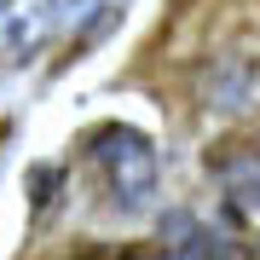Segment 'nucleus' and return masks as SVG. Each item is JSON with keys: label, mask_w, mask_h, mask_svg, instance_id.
Returning a JSON list of instances; mask_svg holds the SVG:
<instances>
[{"label": "nucleus", "mask_w": 260, "mask_h": 260, "mask_svg": "<svg viewBox=\"0 0 260 260\" xmlns=\"http://www.w3.org/2000/svg\"><path fill=\"white\" fill-rule=\"evenodd\" d=\"M87 162L104 179V203L116 214H145L162 191V156L150 145V133H139L133 121H99L87 133Z\"/></svg>", "instance_id": "obj_1"}, {"label": "nucleus", "mask_w": 260, "mask_h": 260, "mask_svg": "<svg viewBox=\"0 0 260 260\" xmlns=\"http://www.w3.org/2000/svg\"><path fill=\"white\" fill-rule=\"evenodd\" d=\"M214 185H220V208L237 232H260V145H237V150H220L208 162Z\"/></svg>", "instance_id": "obj_2"}, {"label": "nucleus", "mask_w": 260, "mask_h": 260, "mask_svg": "<svg viewBox=\"0 0 260 260\" xmlns=\"http://www.w3.org/2000/svg\"><path fill=\"white\" fill-rule=\"evenodd\" d=\"M58 35V0H0V58L29 64Z\"/></svg>", "instance_id": "obj_3"}, {"label": "nucleus", "mask_w": 260, "mask_h": 260, "mask_svg": "<svg viewBox=\"0 0 260 260\" xmlns=\"http://www.w3.org/2000/svg\"><path fill=\"white\" fill-rule=\"evenodd\" d=\"M162 254L156 260H254L249 243H243L237 232H225V225H203L191 220V214H168L162 225Z\"/></svg>", "instance_id": "obj_4"}, {"label": "nucleus", "mask_w": 260, "mask_h": 260, "mask_svg": "<svg viewBox=\"0 0 260 260\" xmlns=\"http://www.w3.org/2000/svg\"><path fill=\"white\" fill-rule=\"evenodd\" d=\"M121 18V0H58V29H70V41H99L104 29Z\"/></svg>", "instance_id": "obj_5"}, {"label": "nucleus", "mask_w": 260, "mask_h": 260, "mask_svg": "<svg viewBox=\"0 0 260 260\" xmlns=\"http://www.w3.org/2000/svg\"><path fill=\"white\" fill-rule=\"evenodd\" d=\"M70 260H145L133 243H87V249H75Z\"/></svg>", "instance_id": "obj_6"}, {"label": "nucleus", "mask_w": 260, "mask_h": 260, "mask_svg": "<svg viewBox=\"0 0 260 260\" xmlns=\"http://www.w3.org/2000/svg\"><path fill=\"white\" fill-rule=\"evenodd\" d=\"M58 179H64L58 168H35V174H29V185H35V214L52 203V185H58Z\"/></svg>", "instance_id": "obj_7"}]
</instances>
